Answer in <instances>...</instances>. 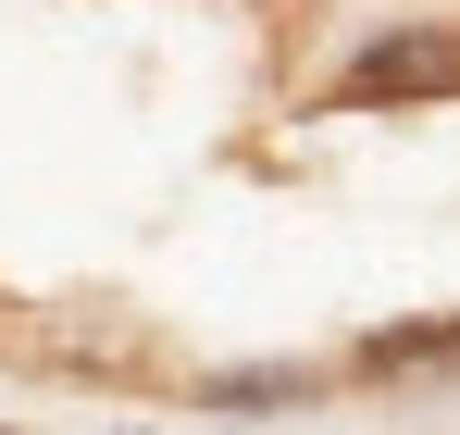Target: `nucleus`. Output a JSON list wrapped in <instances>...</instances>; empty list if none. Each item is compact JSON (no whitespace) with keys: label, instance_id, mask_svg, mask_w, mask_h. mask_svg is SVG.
<instances>
[{"label":"nucleus","instance_id":"1","mask_svg":"<svg viewBox=\"0 0 460 435\" xmlns=\"http://www.w3.org/2000/svg\"><path fill=\"white\" fill-rule=\"evenodd\" d=\"M323 100H336V112H436V100H460V25H436V13L374 25V38L336 63Z\"/></svg>","mask_w":460,"mask_h":435},{"label":"nucleus","instance_id":"2","mask_svg":"<svg viewBox=\"0 0 460 435\" xmlns=\"http://www.w3.org/2000/svg\"><path fill=\"white\" fill-rule=\"evenodd\" d=\"M436 361H460V311L398 324V336H361V349H349V373H436Z\"/></svg>","mask_w":460,"mask_h":435},{"label":"nucleus","instance_id":"3","mask_svg":"<svg viewBox=\"0 0 460 435\" xmlns=\"http://www.w3.org/2000/svg\"><path fill=\"white\" fill-rule=\"evenodd\" d=\"M323 373H299V361H261V373H212L199 386V411H299Z\"/></svg>","mask_w":460,"mask_h":435}]
</instances>
